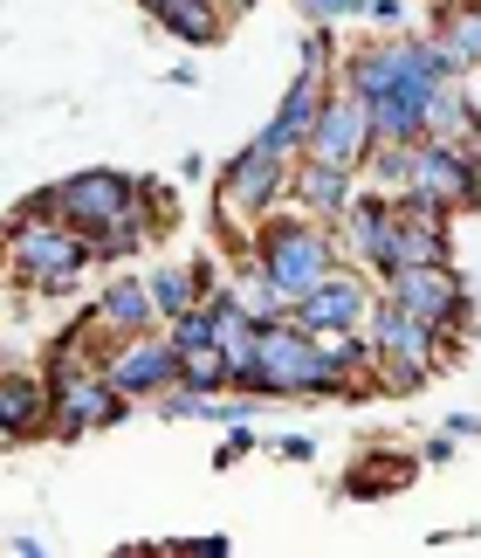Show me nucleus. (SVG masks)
I'll return each mask as SVG.
<instances>
[{
  "mask_svg": "<svg viewBox=\"0 0 481 558\" xmlns=\"http://www.w3.org/2000/svg\"><path fill=\"white\" fill-rule=\"evenodd\" d=\"M385 296H399L406 311H420L427 325H441V338L454 352L474 338L481 325V304H474V290H468V276L454 269V263H420V269H399V276H385L379 283Z\"/></svg>",
  "mask_w": 481,
  "mask_h": 558,
  "instance_id": "423d86ee",
  "label": "nucleus"
},
{
  "mask_svg": "<svg viewBox=\"0 0 481 558\" xmlns=\"http://www.w3.org/2000/svg\"><path fill=\"white\" fill-rule=\"evenodd\" d=\"M248 393H261V400H351V379L331 366V352H323V338L310 325L275 317V325H261Z\"/></svg>",
  "mask_w": 481,
  "mask_h": 558,
  "instance_id": "f03ea898",
  "label": "nucleus"
},
{
  "mask_svg": "<svg viewBox=\"0 0 481 558\" xmlns=\"http://www.w3.org/2000/svg\"><path fill=\"white\" fill-rule=\"evenodd\" d=\"M180 366L186 352L172 345L165 331H138V338H118L111 359H103V373H111V386L131 400V407H159L172 386H180Z\"/></svg>",
  "mask_w": 481,
  "mask_h": 558,
  "instance_id": "1a4fd4ad",
  "label": "nucleus"
},
{
  "mask_svg": "<svg viewBox=\"0 0 481 558\" xmlns=\"http://www.w3.org/2000/svg\"><path fill=\"white\" fill-rule=\"evenodd\" d=\"M427 456H392V448H379V456H358V469L344 476V497H399V489H412V476H420Z\"/></svg>",
  "mask_w": 481,
  "mask_h": 558,
  "instance_id": "412c9836",
  "label": "nucleus"
},
{
  "mask_svg": "<svg viewBox=\"0 0 481 558\" xmlns=\"http://www.w3.org/2000/svg\"><path fill=\"white\" fill-rule=\"evenodd\" d=\"M55 193H62V221L83 228L90 242H97L103 228H118L124 214L138 207V180L118 173V166H83V173L55 180Z\"/></svg>",
  "mask_w": 481,
  "mask_h": 558,
  "instance_id": "9d476101",
  "label": "nucleus"
},
{
  "mask_svg": "<svg viewBox=\"0 0 481 558\" xmlns=\"http://www.w3.org/2000/svg\"><path fill=\"white\" fill-rule=\"evenodd\" d=\"M454 441H461V435H454V427H441V435H427L420 456H427V462H454Z\"/></svg>",
  "mask_w": 481,
  "mask_h": 558,
  "instance_id": "c756f323",
  "label": "nucleus"
},
{
  "mask_svg": "<svg viewBox=\"0 0 481 558\" xmlns=\"http://www.w3.org/2000/svg\"><path fill=\"white\" fill-rule=\"evenodd\" d=\"M8 269H14V290L70 296L83 283V269H97V242L70 221H21V214H8Z\"/></svg>",
  "mask_w": 481,
  "mask_h": 558,
  "instance_id": "20e7f679",
  "label": "nucleus"
},
{
  "mask_svg": "<svg viewBox=\"0 0 481 558\" xmlns=\"http://www.w3.org/2000/svg\"><path fill=\"white\" fill-rule=\"evenodd\" d=\"M427 35H433V49L447 56L454 76H481V0H433Z\"/></svg>",
  "mask_w": 481,
  "mask_h": 558,
  "instance_id": "dca6fc26",
  "label": "nucleus"
},
{
  "mask_svg": "<svg viewBox=\"0 0 481 558\" xmlns=\"http://www.w3.org/2000/svg\"><path fill=\"white\" fill-rule=\"evenodd\" d=\"M454 263V207L433 193H399V269Z\"/></svg>",
  "mask_w": 481,
  "mask_h": 558,
  "instance_id": "2eb2a0df",
  "label": "nucleus"
},
{
  "mask_svg": "<svg viewBox=\"0 0 481 558\" xmlns=\"http://www.w3.org/2000/svg\"><path fill=\"white\" fill-rule=\"evenodd\" d=\"M337 62H344V41H337V28H310V35H303V49H296V70H310V76H337Z\"/></svg>",
  "mask_w": 481,
  "mask_h": 558,
  "instance_id": "b1692460",
  "label": "nucleus"
},
{
  "mask_svg": "<svg viewBox=\"0 0 481 558\" xmlns=\"http://www.w3.org/2000/svg\"><path fill=\"white\" fill-rule=\"evenodd\" d=\"M365 173L351 166H331V159H296V186H289V207L317 214V221H344V207L358 201Z\"/></svg>",
  "mask_w": 481,
  "mask_h": 558,
  "instance_id": "f3484780",
  "label": "nucleus"
},
{
  "mask_svg": "<svg viewBox=\"0 0 481 558\" xmlns=\"http://www.w3.org/2000/svg\"><path fill=\"white\" fill-rule=\"evenodd\" d=\"M227 0H172L165 14H151L172 41H186V49H221V35H227Z\"/></svg>",
  "mask_w": 481,
  "mask_h": 558,
  "instance_id": "aec40b11",
  "label": "nucleus"
},
{
  "mask_svg": "<svg viewBox=\"0 0 481 558\" xmlns=\"http://www.w3.org/2000/svg\"><path fill=\"white\" fill-rule=\"evenodd\" d=\"M227 8H234V14H255V8H261V0H227Z\"/></svg>",
  "mask_w": 481,
  "mask_h": 558,
  "instance_id": "473e14b6",
  "label": "nucleus"
},
{
  "mask_svg": "<svg viewBox=\"0 0 481 558\" xmlns=\"http://www.w3.org/2000/svg\"><path fill=\"white\" fill-rule=\"evenodd\" d=\"M406 193H433L441 207L474 214L481 207V145H468V138H412Z\"/></svg>",
  "mask_w": 481,
  "mask_h": 558,
  "instance_id": "0eeeda50",
  "label": "nucleus"
},
{
  "mask_svg": "<svg viewBox=\"0 0 481 558\" xmlns=\"http://www.w3.org/2000/svg\"><path fill=\"white\" fill-rule=\"evenodd\" d=\"M296 14L310 28H344V21H358V0H296Z\"/></svg>",
  "mask_w": 481,
  "mask_h": 558,
  "instance_id": "bb28decb",
  "label": "nucleus"
},
{
  "mask_svg": "<svg viewBox=\"0 0 481 558\" xmlns=\"http://www.w3.org/2000/svg\"><path fill=\"white\" fill-rule=\"evenodd\" d=\"M172 551H186V558H227V551H234V538H221V531H213V538H180Z\"/></svg>",
  "mask_w": 481,
  "mask_h": 558,
  "instance_id": "c85d7f7f",
  "label": "nucleus"
},
{
  "mask_svg": "<svg viewBox=\"0 0 481 558\" xmlns=\"http://www.w3.org/2000/svg\"><path fill=\"white\" fill-rule=\"evenodd\" d=\"M248 248L261 255V269L275 276V290L289 296V304H303L323 276H337L351 255H344V234H337V221H317V214H303V207H289V214H269L255 234H248Z\"/></svg>",
  "mask_w": 481,
  "mask_h": 558,
  "instance_id": "f257e3e1",
  "label": "nucleus"
},
{
  "mask_svg": "<svg viewBox=\"0 0 481 558\" xmlns=\"http://www.w3.org/2000/svg\"><path fill=\"white\" fill-rule=\"evenodd\" d=\"M90 311L111 325L118 338H138V331H165V317H159V296H151V276H111L97 296H90Z\"/></svg>",
  "mask_w": 481,
  "mask_h": 558,
  "instance_id": "a211bd4d",
  "label": "nucleus"
},
{
  "mask_svg": "<svg viewBox=\"0 0 481 558\" xmlns=\"http://www.w3.org/2000/svg\"><path fill=\"white\" fill-rule=\"evenodd\" d=\"M344 255L365 269V276H399V193H385V186H358V201L344 207Z\"/></svg>",
  "mask_w": 481,
  "mask_h": 558,
  "instance_id": "6e6552de",
  "label": "nucleus"
},
{
  "mask_svg": "<svg viewBox=\"0 0 481 558\" xmlns=\"http://www.w3.org/2000/svg\"><path fill=\"white\" fill-rule=\"evenodd\" d=\"M365 331H371V345H379V386L385 393H420V386L454 359L441 325H427L420 311H406L399 296H385V290H379V304H371Z\"/></svg>",
  "mask_w": 481,
  "mask_h": 558,
  "instance_id": "39448f33",
  "label": "nucleus"
},
{
  "mask_svg": "<svg viewBox=\"0 0 481 558\" xmlns=\"http://www.w3.org/2000/svg\"><path fill=\"white\" fill-rule=\"evenodd\" d=\"M269 456H282V462H317V435H275Z\"/></svg>",
  "mask_w": 481,
  "mask_h": 558,
  "instance_id": "cd10ccee",
  "label": "nucleus"
},
{
  "mask_svg": "<svg viewBox=\"0 0 481 558\" xmlns=\"http://www.w3.org/2000/svg\"><path fill=\"white\" fill-rule=\"evenodd\" d=\"M8 551H14V558H41L49 545H41V538H28V531H14V538H8Z\"/></svg>",
  "mask_w": 481,
  "mask_h": 558,
  "instance_id": "7c9ffc66",
  "label": "nucleus"
},
{
  "mask_svg": "<svg viewBox=\"0 0 481 558\" xmlns=\"http://www.w3.org/2000/svg\"><path fill=\"white\" fill-rule=\"evenodd\" d=\"M261 441H269V435H255V421H234V427H227V441L213 448V469H234V462H248Z\"/></svg>",
  "mask_w": 481,
  "mask_h": 558,
  "instance_id": "a878e982",
  "label": "nucleus"
},
{
  "mask_svg": "<svg viewBox=\"0 0 481 558\" xmlns=\"http://www.w3.org/2000/svg\"><path fill=\"white\" fill-rule=\"evenodd\" d=\"M289 186H296V159L289 153H275L269 138L240 145V153L221 166V180H213V207H221L227 248H248V234L289 201Z\"/></svg>",
  "mask_w": 481,
  "mask_h": 558,
  "instance_id": "7ed1b4c3",
  "label": "nucleus"
},
{
  "mask_svg": "<svg viewBox=\"0 0 481 558\" xmlns=\"http://www.w3.org/2000/svg\"><path fill=\"white\" fill-rule=\"evenodd\" d=\"M447 427H454V435L468 441V435H481V414H447Z\"/></svg>",
  "mask_w": 481,
  "mask_h": 558,
  "instance_id": "2f4dec72",
  "label": "nucleus"
},
{
  "mask_svg": "<svg viewBox=\"0 0 481 558\" xmlns=\"http://www.w3.org/2000/svg\"><path fill=\"white\" fill-rule=\"evenodd\" d=\"M406 14H412V0H358V21L371 35H399Z\"/></svg>",
  "mask_w": 481,
  "mask_h": 558,
  "instance_id": "393cba45",
  "label": "nucleus"
},
{
  "mask_svg": "<svg viewBox=\"0 0 481 558\" xmlns=\"http://www.w3.org/2000/svg\"><path fill=\"white\" fill-rule=\"evenodd\" d=\"M145 276H151V296H159L165 325H172V317H186L207 296V283H200V269H193V263H159V269H145Z\"/></svg>",
  "mask_w": 481,
  "mask_h": 558,
  "instance_id": "4be33fe9",
  "label": "nucleus"
},
{
  "mask_svg": "<svg viewBox=\"0 0 481 558\" xmlns=\"http://www.w3.org/2000/svg\"><path fill=\"white\" fill-rule=\"evenodd\" d=\"M49 427H55V393H49V373L8 366V373H0V441L21 448V441H41Z\"/></svg>",
  "mask_w": 481,
  "mask_h": 558,
  "instance_id": "4468645a",
  "label": "nucleus"
},
{
  "mask_svg": "<svg viewBox=\"0 0 481 558\" xmlns=\"http://www.w3.org/2000/svg\"><path fill=\"white\" fill-rule=\"evenodd\" d=\"M427 138H468V145H481V104L468 90V76H447L441 90L427 97Z\"/></svg>",
  "mask_w": 481,
  "mask_h": 558,
  "instance_id": "6ab92c4d",
  "label": "nucleus"
},
{
  "mask_svg": "<svg viewBox=\"0 0 481 558\" xmlns=\"http://www.w3.org/2000/svg\"><path fill=\"white\" fill-rule=\"evenodd\" d=\"M379 153V132H371V104L351 90V83H331V97H323V118L310 132V153L303 159H331V166H351L365 173V159Z\"/></svg>",
  "mask_w": 481,
  "mask_h": 558,
  "instance_id": "9b49d317",
  "label": "nucleus"
},
{
  "mask_svg": "<svg viewBox=\"0 0 481 558\" xmlns=\"http://www.w3.org/2000/svg\"><path fill=\"white\" fill-rule=\"evenodd\" d=\"M371 304H379V276H365L358 263H344L337 276H323V283L303 296L289 317H296V325H310L317 338H331V331H365L371 325Z\"/></svg>",
  "mask_w": 481,
  "mask_h": 558,
  "instance_id": "f8f14e48",
  "label": "nucleus"
},
{
  "mask_svg": "<svg viewBox=\"0 0 481 558\" xmlns=\"http://www.w3.org/2000/svg\"><path fill=\"white\" fill-rule=\"evenodd\" d=\"M331 83H337V76H310V70H296V76H289V90H282V104L269 111V124H261L255 138H269L275 153L303 159V153H310L317 118H323V97H331Z\"/></svg>",
  "mask_w": 481,
  "mask_h": 558,
  "instance_id": "ddd939ff",
  "label": "nucleus"
},
{
  "mask_svg": "<svg viewBox=\"0 0 481 558\" xmlns=\"http://www.w3.org/2000/svg\"><path fill=\"white\" fill-rule=\"evenodd\" d=\"M138 207L151 221V242H165V234L180 228V193H172L165 180H138Z\"/></svg>",
  "mask_w": 481,
  "mask_h": 558,
  "instance_id": "5701e85b",
  "label": "nucleus"
}]
</instances>
